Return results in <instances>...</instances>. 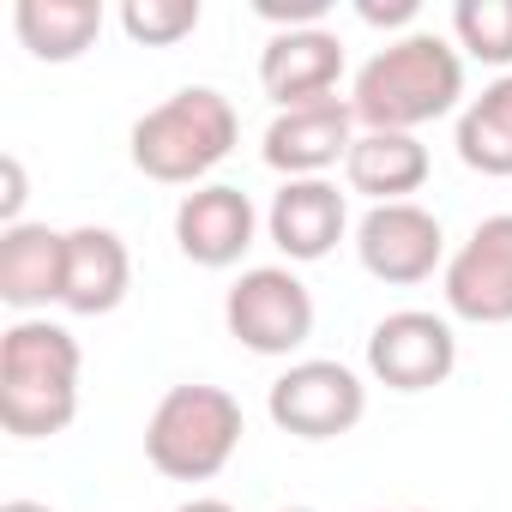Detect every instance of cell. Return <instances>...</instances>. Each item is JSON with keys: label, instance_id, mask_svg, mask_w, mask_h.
I'll return each mask as SVG.
<instances>
[{"label": "cell", "instance_id": "cell-17", "mask_svg": "<svg viewBox=\"0 0 512 512\" xmlns=\"http://www.w3.org/2000/svg\"><path fill=\"white\" fill-rule=\"evenodd\" d=\"M13 31L37 61H79L103 31V0H19Z\"/></svg>", "mask_w": 512, "mask_h": 512}, {"label": "cell", "instance_id": "cell-12", "mask_svg": "<svg viewBox=\"0 0 512 512\" xmlns=\"http://www.w3.org/2000/svg\"><path fill=\"white\" fill-rule=\"evenodd\" d=\"M344 79V43L326 25L308 31H272V43L260 49V85L278 109H308L326 103Z\"/></svg>", "mask_w": 512, "mask_h": 512}, {"label": "cell", "instance_id": "cell-23", "mask_svg": "<svg viewBox=\"0 0 512 512\" xmlns=\"http://www.w3.org/2000/svg\"><path fill=\"white\" fill-rule=\"evenodd\" d=\"M356 19H362V25H410V19H416V0H392V7H380V0H362Z\"/></svg>", "mask_w": 512, "mask_h": 512}, {"label": "cell", "instance_id": "cell-21", "mask_svg": "<svg viewBox=\"0 0 512 512\" xmlns=\"http://www.w3.org/2000/svg\"><path fill=\"white\" fill-rule=\"evenodd\" d=\"M326 7L332 0H253V13L266 25H278V31H308V25L326 19Z\"/></svg>", "mask_w": 512, "mask_h": 512}, {"label": "cell", "instance_id": "cell-11", "mask_svg": "<svg viewBox=\"0 0 512 512\" xmlns=\"http://www.w3.org/2000/svg\"><path fill=\"white\" fill-rule=\"evenodd\" d=\"M356 145V109L326 97L308 109H278V121L266 127V163L284 181H320L326 169H338Z\"/></svg>", "mask_w": 512, "mask_h": 512}, {"label": "cell", "instance_id": "cell-2", "mask_svg": "<svg viewBox=\"0 0 512 512\" xmlns=\"http://www.w3.org/2000/svg\"><path fill=\"white\" fill-rule=\"evenodd\" d=\"M79 338L55 320H19L0 338V428L13 440L67 434L79 416Z\"/></svg>", "mask_w": 512, "mask_h": 512}, {"label": "cell", "instance_id": "cell-18", "mask_svg": "<svg viewBox=\"0 0 512 512\" xmlns=\"http://www.w3.org/2000/svg\"><path fill=\"white\" fill-rule=\"evenodd\" d=\"M458 157L476 175H512V73L482 85V97L458 115Z\"/></svg>", "mask_w": 512, "mask_h": 512}, {"label": "cell", "instance_id": "cell-9", "mask_svg": "<svg viewBox=\"0 0 512 512\" xmlns=\"http://www.w3.org/2000/svg\"><path fill=\"white\" fill-rule=\"evenodd\" d=\"M458 368V338L452 320L428 314V308H398L386 320H374L368 332V374L392 392H434L446 386Z\"/></svg>", "mask_w": 512, "mask_h": 512}, {"label": "cell", "instance_id": "cell-5", "mask_svg": "<svg viewBox=\"0 0 512 512\" xmlns=\"http://www.w3.org/2000/svg\"><path fill=\"white\" fill-rule=\"evenodd\" d=\"M223 326L253 356H290L314 338V296L290 266H253L229 284Z\"/></svg>", "mask_w": 512, "mask_h": 512}, {"label": "cell", "instance_id": "cell-13", "mask_svg": "<svg viewBox=\"0 0 512 512\" xmlns=\"http://www.w3.org/2000/svg\"><path fill=\"white\" fill-rule=\"evenodd\" d=\"M344 229H350V205H344V193L326 175L320 181H284L272 193L266 235H272V247L284 253V260H296V266L326 260V253L344 241Z\"/></svg>", "mask_w": 512, "mask_h": 512}, {"label": "cell", "instance_id": "cell-15", "mask_svg": "<svg viewBox=\"0 0 512 512\" xmlns=\"http://www.w3.org/2000/svg\"><path fill=\"white\" fill-rule=\"evenodd\" d=\"M67 284V235L49 223L0 229V302L7 308H49Z\"/></svg>", "mask_w": 512, "mask_h": 512}, {"label": "cell", "instance_id": "cell-8", "mask_svg": "<svg viewBox=\"0 0 512 512\" xmlns=\"http://www.w3.org/2000/svg\"><path fill=\"white\" fill-rule=\"evenodd\" d=\"M356 260H362L368 278L410 290V284L446 272V229L416 199H404V205H368V217L356 223Z\"/></svg>", "mask_w": 512, "mask_h": 512}, {"label": "cell", "instance_id": "cell-7", "mask_svg": "<svg viewBox=\"0 0 512 512\" xmlns=\"http://www.w3.org/2000/svg\"><path fill=\"white\" fill-rule=\"evenodd\" d=\"M446 314L470 326H512V211H494L440 272Z\"/></svg>", "mask_w": 512, "mask_h": 512}, {"label": "cell", "instance_id": "cell-10", "mask_svg": "<svg viewBox=\"0 0 512 512\" xmlns=\"http://www.w3.org/2000/svg\"><path fill=\"white\" fill-rule=\"evenodd\" d=\"M253 235H260V211H253V199L241 187H229V181H205L175 205V247L205 272L235 266L253 247Z\"/></svg>", "mask_w": 512, "mask_h": 512}, {"label": "cell", "instance_id": "cell-14", "mask_svg": "<svg viewBox=\"0 0 512 512\" xmlns=\"http://www.w3.org/2000/svg\"><path fill=\"white\" fill-rule=\"evenodd\" d=\"M127 284H133V260L115 229H97V223L67 229V284H61L67 314H85V320L115 314L127 302Z\"/></svg>", "mask_w": 512, "mask_h": 512}, {"label": "cell", "instance_id": "cell-24", "mask_svg": "<svg viewBox=\"0 0 512 512\" xmlns=\"http://www.w3.org/2000/svg\"><path fill=\"white\" fill-rule=\"evenodd\" d=\"M175 512H235L229 500H187V506H175Z\"/></svg>", "mask_w": 512, "mask_h": 512}, {"label": "cell", "instance_id": "cell-4", "mask_svg": "<svg viewBox=\"0 0 512 512\" xmlns=\"http://www.w3.org/2000/svg\"><path fill=\"white\" fill-rule=\"evenodd\" d=\"M247 422H241V404L223 392V386H169L145 422V458L157 476L169 482H211L235 446H241Z\"/></svg>", "mask_w": 512, "mask_h": 512}, {"label": "cell", "instance_id": "cell-25", "mask_svg": "<svg viewBox=\"0 0 512 512\" xmlns=\"http://www.w3.org/2000/svg\"><path fill=\"white\" fill-rule=\"evenodd\" d=\"M0 512H55V506H43V500H7Z\"/></svg>", "mask_w": 512, "mask_h": 512}, {"label": "cell", "instance_id": "cell-26", "mask_svg": "<svg viewBox=\"0 0 512 512\" xmlns=\"http://www.w3.org/2000/svg\"><path fill=\"white\" fill-rule=\"evenodd\" d=\"M278 512H320V506H278Z\"/></svg>", "mask_w": 512, "mask_h": 512}, {"label": "cell", "instance_id": "cell-16", "mask_svg": "<svg viewBox=\"0 0 512 512\" xmlns=\"http://www.w3.org/2000/svg\"><path fill=\"white\" fill-rule=\"evenodd\" d=\"M350 193H368L374 205H404L428 181V145L416 133H356L344 157Z\"/></svg>", "mask_w": 512, "mask_h": 512}, {"label": "cell", "instance_id": "cell-3", "mask_svg": "<svg viewBox=\"0 0 512 512\" xmlns=\"http://www.w3.org/2000/svg\"><path fill=\"white\" fill-rule=\"evenodd\" d=\"M241 139L235 103L211 85H187L133 121V169L163 187H199Z\"/></svg>", "mask_w": 512, "mask_h": 512}, {"label": "cell", "instance_id": "cell-6", "mask_svg": "<svg viewBox=\"0 0 512 512\" xmlns=\"http://www.w3.org/2000/svg\"><path fill=\"white\" fill-rule=\"evenodd\" d=\"M266 416L284 434H296V440H338V434H350L368 416V386H362L356 368L326 362V356H308V362H290L272 380Z\"/></svg>", "mask_w": 512, "mask_h": 512}, {"label": "cell", "instance_id": "cell-20", "mask_svg": "<svg viewBox=\"0 0 512 512\" xmlns=\"http://www.w3.org/2000/svg\"><path fill=\"white\" fill-rule=\"evenodd\" d=\"M121 31L145 49H169L199 31V0H121Z\"/></svg>", "mask_w": 512, "mask_h": 512}, {"label": "cell", "instance_id": "cell-22", "mask_svg": "<svg viewBox=\"0 0 512 512\" xmlns=\"http://www.w3.org/2000/svg\"><path fill=\"white\" fill-rule=\"evenodd\" d=\"M0 175H7V193H0V229H13V223H25L19 211H25V163L7 151L0 157Z\"/></svg>", "mask_w": 512, "mask_h": 512}, {"label": "cell", "instance_id": "cell-19", "mask_svg": "<svg viewBox=\"0 0 512 512\" xmlns=\"http://www.w3.org/2000/svg\"><path fill=\"white\" fill-rule=\"evenodd\" d=\"M452 37L482 67H512V0H458Z\"/></svg>", "mask_w": 512, "mask_h": 512}, {"label": "cell", "instance_id": "cell-1", "mask_svg": "<svg viewBox=\"0 0 512 512\" xmlns=\"http://www.w3.org/2000/svg\"><path fill=\"white\" fill-rule=\"evenodd\" d=\"M464 97V55L440 31L392 37L350 85V109L362 133H416L452 115Z\"/></svg>", "mask_w": 512, "mask_h": 512}]
</instances>
